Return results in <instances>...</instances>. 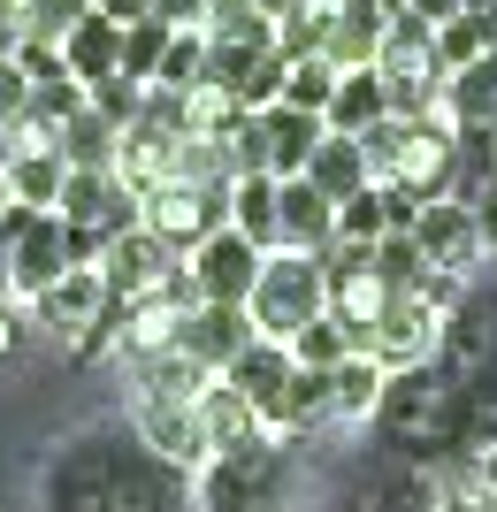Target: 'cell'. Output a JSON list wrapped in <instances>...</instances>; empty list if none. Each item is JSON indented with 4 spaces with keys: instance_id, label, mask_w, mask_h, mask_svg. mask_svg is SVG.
Instances as JSON below:
<instances>
[{
    "instance_id": "obj_1",
    "label": "cell",
    "mask_w": 497,
    "mask_h": 512,
    "mask_svg": "<svg viewBox=\"0 0 497 512\" xmlns=\"http://www.w3.org/2000/svg\"><path fill=\"white\" fill-rule=\"evenodd\" d=\"M39 512H192V474L153 459L130 421H92L39 467Z\"/></svg>"
},
{
    "instance_id": "obj_2",
    "label": "cell",
    "mask_w": 497,
    "mask_h": 512,
    "mask_svg": "<svg viewBox=\"0 0 497 512\" xmlns=\"http://www.w3.org/2000/svg\"><path fill=\"white\" fill-rule=\"evenodd\" d=\"M192 512H299V459L291 444H245L192 474Z\"/></svg>"
},
{
    "instance_id": "obj_3",
    "label": "cell",
    "mask_w": 497,
    "mask_h": 512,
    "mask_svg": "<svg viewBox=\"0 0 497 512\" xmlns=\"http://www.w3.org/2000/svg\"><path fill=\"white\" fill-rule=\"evenodd\" d=\"M329 314V291H322V260L314 253H268L253 276V299H245V321H253V337L268 344H291L306 321Z\"/></svg>"
},
{
    "instance_id": "obj_4",
    "label": "cell",
    "mask_w": 497,
    "mask_h": 512,
    "mask_svg": "<svg viewBox=\"0 0 497 512\" xmlns=\"http://www.w3.org/2000/svg\"><path fill=\"white\" fill-rule=\"evenodd\" d=\"M436 352H444V314L429 299H413V291H390L383 314H375L368 360L383 375H413V367H436Z\"/></svg>"
},
{
    "instance_id": "obj_5",
    "label": "cell",
    "mask_w": 497,
    "mask_h": 512,
    "mask_svg": "<svg viewBox=\"0 0 497 512\" xmlns=\"http://www.w3.org/2000/svg\"><path fill=\"white\" fill-rule=\"evenodd\" d=\"M413 245H421V260H429V276H452V283H467V276H475V260H490L467 199H429L421 222H413Z\"/></svg>"
},
{
    "instance_id": "obj_6",
    "label": "cell",
    "mask_w": 497,
    "mask_h": 512,
    "mask_svg": "<svg viewBox=\"0 0 497 512\" xmlns=\"http://www.w3.org/2000/svg\"><path fill=\"white\" fill-rule=\"evenodd\" d=\"M69 230H100L115 245L123 230H138V199L123 192V176L115 169H69L62 176V207H54Z\"/></svg>"
},
{
    "instance_id": "obj_7",
    "label": "cell",
    "mask_w": 497,
    "mask_h": 512,
    "mask_svg": "<svg viewBox=\"0 0 497 512\" xmlns=\"http://www.w3.org/2000/svg\"><path fill=\"white\" fill-rule=\"evenodd\" d=\"M176 268H184V260H176L169 245H161V237L146 230V222H138V230H123V237L108 245V253H100V283H108V299H115V306L153 299V291H161V283H169Z\"/></svg>"
},
{
    "instance_id": "obj_8",
    "label": "cell",
    "mask_w": 497,
    "mask_h": 512,
    "mask_svg": "<svg viewBox=\"0 0 497 512\" xmlns=\"http://www.w3.org/2000/svg\"><path fill=\"white\" fill-rule=\"evenodd\" d=\"M260 260H268V253H253L238 230H215L184 268H192V283H199V306H245V299H253Z\"/></svg>"
},
{
    "instance_id": "obj_9",
    "label": "cell",
    "mask_w": 497,
    "mask_h": 512,
    "mask_svg": "<svg viewBox=\"0 0 497 512\" xmlns=\"http://www.w3.org/2000/svg\"><path fill=\"white\" fill-rule=\"evenodd\" d=\"M69 268H77V253H69V222H62V214H39V222L23 230V245L8 253V291L31 306L39 291H54Z\"/></svg>"
},
{
    "instance_id": "obj_10",
    "label": "cell",
    "mask_w": 497,
    "mask_h": 512,
    "mask_svg": "<svg viewBox=\"0 0 497 512\" xmlns=\"http://www.w3.org/2000/svg\"><path fill=\"white\" fill-rule=\"evenodd\" d=\"M100 306H108V283H100V268H69L54 291H39V299H31V329H46V337H62L69 352H77V337L100 321Z\"/></svg>"
},
{
    "instance_id": "obj_11",
    "label": "cell",
    "mask_w": 497,
    "mask_h": 512,
    "mask_svg": "<svg viewBox=\"0 0 497 512\" xmlns=\"http://www.w3.org/2000/svg\"><path fill=\"white\" fill-rule=\"evenodd\" d=\"M291 375H299V360H291V344H268V337H253L238 352V360L222 367V383L238 390L245 406L260 413V428L276 421V406H283V390H291Z\"/></svg>"
},
{
    "instance_id": "obj_12",
    "label": "cell",
    "mask_w": 497,
    "mask_h": 512,
    "mask_svg": "<svg viewBox=\"0 0 497 512\" xmlns=\"http://www.w3.org/2000/svg\"><path fill=\"white\" fill-rule=\"evenodd\" d=\"M245 344H253L245 306H192V314L176 321V352H184V360H199L207 375H222V367L238 360Z\"/></svg>"
},
{
    "instance_id": "obj_13",
    "label": "cell",
    "mask_w": 497,
    "mask_h": 512,
    "mask_svg": "<svg viewBox=\"0 0 497 512\" xmlns=\"http://www.w3.org/2000/svg\"><path fill=\"white\" fill-rule=\"evenodd\" d=\"M130 428H138V444H146L153 459H169V467H184V474L207 467V436H199L192 406H138V398H130Z\"/></svg>"
},
{
    "instance_id": "obj_14",
    "label": "cell",
    "mask_w": 497,
    "mask_h": 512,
    "mask_svg": "<svg viewBox=\"0 0 497 512\" xmlns=\"http://www.w3.org/2000/svg\"><path fill=\"white\" fill-rule=\"evenodd\" d=\"M383 31H390V16L375 8V0H337L322 62L337 69V77H345V69H375V54H383Z\"/></svg>"
},
{
    "instance_id": "obj_15",
    "label": "cell",
    "mask_w": 497,
    "mask_h": 512,
    "mask_svg": "<svg viewBox=\"0 0 497 512\" xmlns=\"http://www.w3.org/2000/svg\"><path fill=\"white\" fill-rule=\"evenodd\" d=\"M207 383H222V375H207L199 360H184L176 344L130 367V390H138V406H199V398H207Z\"/></svg>"
},
{
    "instance_id": "obj_16",
    "label": "cell",
    "mask_w": 497,
    "mask_h": 512,
    "mask_svg": "<svg viewBox=\"0 0 497 512\" xmlns=\"http://www.w3.org/2000/svg\"><path fill=\"white\" fill-rule=\"evenodd\" d=\"M260 138H268V176L276 184H291V176H306V161H314V146H322L329 130L322 115H299V107H260Z\"/></svg>"
},
{
    "instance_id": "obj_17",
    "label": "cell",
    "mask_w": 497,
    "mask_h": 512,
    "mask_svg": "<svg viewBox=\"0 0 497 512\" xmlns=\"http://www.w3.org/2000/svg\"><path fill=\"white\" fill-rule=\"evenodd\" d=\"M276 222H283V253H329L337 245V207L314 184H276Z\"/></svg>"
},
{
    "instance_id": "obj_18",
    "label": "cell",
    "mask_w": 497,
    "mask_h": 512,
    "mask_svg": "<svg viewBox=\"0 0 497 512\" xmlns=\"http://www.w3.org/2000/svg\"><path fill=\"white\" fill-rule=\"evenodd\" d=\"M199 436H207V459H222V451H245V444H268V428H260V413L245 406L230 383H207V398H199Z\"/></svg>"
},
{
    "instance_id": "obj_19",
    "label": "cell",
    "mask_w": 497,
    "mask_h": 512,
    "mask_svg": "<svg viewBox=\"0 0 497 512\" xmlns=\"http://www.w3.org/2000/svg\"><path fill=\"white\" fill-rule=\"evenodd\" d=\"M444 123L452 130H497V54H475L444 77Z\"/></svg>"
},
{
    "instance_id": "obj_20",
    "label": "cell",
    "mask_w": 497,
    "mask_h": 512,
    "mask_svg": "<svg viewBox=\"0 0 497 512\" xmlns=\"http://www.w3.org/2000/svg\"><path fill=\"white\" fill-rule=\"evenodd\" d=\"M383 115H390L383 77H375V69H345V77H337V100H329V115H322V130H329V138H368Z\"/></svg>"
},
{
    "instance_id": "obj_21",
    "label": "cell",
    "mask_w": 497,
    "mask_h": 512,
    "mask_svg": "<svg viewBox=\"0 0 497 512\" xmlns=\"http://www.w3.org/2000/svg\"><path fill=\"white\" fill-rule=\"evenodd\" d=\"M299 184H314V192L329 199V207H345V199L368 192V153H360V138H322L314 146V161H306Z\"/></svg>"
},
{
    "instance_id": "obj_22",
    "label": "cell",
    "mask_w": 497,
    "mask_h": 512,
    "mask_svg": "<svg viewBox=\"0 0 497 512\" xmlns=\"http://www.w3.org/2000/svg\"><path fill=\"white\" fill-rule=\"evenodd\" d=\"M383 367L368 360V352H352L345 367H329V421H345V428H368L375 406H383Z\"/></svg>"
},
{
    "instance_id": "obj_23",
    "label": "cell",
    "mask_w": 497,
    "mask_h": 512,
    "mask_svg": "<svg viewBox=\"0 0 497 512\" xmlns=\"http://www.w3.org/2000/svg\"><path fill=\"white\" fill-rule=\"evenodd\" d=\"M62 69L77 77V85H100V77H115V69H123V23L85 16V23L62 39Z\"/></svg>"
},
{
    "instance_id": "obj_24",
    "label": "cell",
    "mask_w": 497,
    "mask_h": 512,
    "mask_svg": "<svg viewBox=\"0 0 497 512\" xmlns=\"http://www.w3.org/2000/svg\"><path fill=\"white\" fill-rule=\"evenodd\" d=\"M230 230L253 253H283V222H276V176H238L230 184Z\"/></svg>"
},
{
    "instance_id": "obj_25",
    "label": "cell",
    "mask_w": 497,
    "mask_h": 512,
    "mask_svg": "<svg viewBox=\"0 0 497 512\" xmlns=\"http://www.w3.org/2000/svg\"><path fill=\"white\" fill-rule=\"evenodd\" d=\"M62 153L54 146H31V153H16V161H8V176H0V184H8V199H16V207H31V214H54L62 207Z\"/></svg>"
},
{
    "instance_id": "obj_26",
    "label": "cell",
    "mask_w": 497,
    "mask_h": 512,
    "mask_svg": "<svg viewBox=\"0 0 497 512\" xmlns=\"http://www.w3.org/2000/svg\"><path fill=\"white\" fill-rule=\"evenodd\" d=\"M115 146H123V130L100 123V115H69L62 138H54V153H62V169H115Z\"/></svg>"
},
{
    "instance_id": "obj_27",
    "label": "cell",
    "mask_w": 497,
    "mask_h": 512,
    "mask_svg": "<svg viewBox=\"0 0 497 512\" xmlns=\"http://www.w3.org/2000/svg\"><path fill=\"white\" fill-rule=\"evenodd\" d=\"M207 85V31H176L169 54H161V77H153V92H192Z\"/></svg>"
},
{
    "instance_id": "obj_28",
    "label": "cell",
    "mask_w": 497,
    "mask_h": 512,
    "mask_svg": "<svg viewBox=\"0 0 497 512\" xmlns=\"http://www.w3.org/2000/svg\"><path fill=\"white\" fill-rule=\"evenodd\" d=\"M169 39H176V31H169V23H123V77H138V85H146L153 92V77H161V54H169Z\"/></svg>"
},
{
    "instance_id": "obj_29",
    "label": "cell",
    "mask_w": 497,
    "mask_h": 512,
    "mask_svg": "<svg viewBox=\"0 0 497 512\" xmlns=\"http://www.w3.org/2000/svg\"><path fill=\"white\" fill-rule=\"evenodd\" d=\"M291 360L299 367H314V375H329V367H345L352 360V337H345V321H306L299 337H291Z\"/></svg>"
},
{
    "instance_id": "obj_30",
    "label": "cell",
    "mask_w": 497,
    "mask_h": 512,
    "mask_svg": "<svg viewBox=\"0 0 497 512\" xmlns=\"http://www.w3.org/2000/svg\"><path fill=\"white\" fill-rule=\"evenodd\" d=\"M16 8H23V39H39V46H62L92 16V0H16Z\"/></svg>"
},
{
    "instance_id": "obj_31",
    "label": "cell",
    "mask_w": 497,
    "mask_h": 512,
    "mask_svg": "<svg viewBox=\"0 0 497 512\" xmlns=\"http://www.w3.org/2000/svg\"><path fill=\"white\" fill-rule=\"evenodd\" d=\"M85 107H92V115H100V123L130 130V123H138V107H146V85L115 69V77H100V85H85Z\"/></svg>"
},
{
    "instance_id": "obj_32",
    "label": "cell",
    "mask_w": 497,
    "mask_h": 512,
    "mask_svg": "<svg viewBox=\"0 0 497 512\" xmlns=\"http://www.w3.org/2000/svg\"><path fill=\"white\" fill-rule=\"evenodd\" d=\"M329 100H337V69H329V62H291V77H283V107L329 115Z\"/></svg>"
},
{
    "instance_id": "obj_33",
    "label": "cell",
    "mask_w": 497,
    "mask_h": 512,
    "mask_svg": "<svg viewBox=\"0 0 497 512\" xmlns=\"http://www.w3.org/2000/svg\"><path fill=\"white\" fill-rule=\"evenodd\" d=\"M375 237H383V192H360L337 207V245H360V253H375Z\"/></svg>"
},
{
    "instance_id": "obj_34",
    "label": "cell",
    "mask_w": 497,
    "mask_h": 512,
    "mask_svg": "<svg viewBox=\"0 0 497 512\" xmlns=\"http://www.w3.org/2000/svg\"><path fill=\"white\" fill-rule=\"evenodd\" d=\"M16 69L31 77V85H54V77H69V69H62V46H39V39H23V46H16Z\"/></svg>"
},
{
    "instance_id": "obj_35",
    "label": "cell",
    "mask_w": 497,
    "mask_h": 512,
    "mask_svg": "<svg viewBox=\"0 0 497 512\" xmlns=\"http://www.w3.org/2000/svg\"><path fill=\"white\" fill-rule=\"evenodd\" d=\"M215 16V0H153V23H169V31H207Z\"/></svg>"
},
{
    "instance_id": "obj_36",
    "label": "cell",
    "mask_w": 497,
    "mask_h": 512,
    "mask_svg": "<svg viewBox=\"0 0 497 512\" xmlns=\"http://www.w3.org/2000/svg\"><path fill=\"white\" fill-rule=\"evenodd\" d=\"M31 107V77L16 62H0V130H16V115Z\"/></svg>"
},
{
    "instance_id": "obj_37",
    "label": "cell",
    "mask_w": 497,
    "mask_h": 512,
    "mask_svg": "<svg viewBox=\"0 0 497 512\" xmlns=\"http://www.w3.org/2000/svg\"><path fill=\"white\" fill-rule=\"evenodd\" d=\"M23 337H31V306H16V299H8V306H0V360H16V352H23Z\"/></svg>"
},
{
    "instance_id": "obj_38",
    "label": "cell",
    "mask_w": 497,
    "mask_h": 512,
    "mask_svg": "<svg viewBox=\"0 0 497 512\" xmlns=\"http://www.w3.org/2000/svg\"><path fill=\"white\" fill-rule=\"evenodd\" d=\"M475 230H482V253H497V176L482 184V199H475Z\"/></svg>"
},
{
    "instance_id": "obj_39",
    "label": "cell",
    "mask_w": 497,
    "mask_h": 512,
    "mask_svg": "<svg viewBox=\"0 0 497 512\" xmlns=\"http://www.w3.org/2000/svg\"><path fill=\"white\" fill-rule=\"evenodd\" d=\"M16 46H23V8L0 0V62H16Z\"/></svg>"
},
{
    "instance_id": "obj_40",
    "label": "cell",
    "mask_w": 497,
    "mask_h": 512,
    "mask_svg": "<svg viewBox=\"0 0 497 512\" xmlns=\"http://www.w3.org/2000/svg\"><path fill=\"white\" fill-rule=\"evenodd\" d=\"M92 16H108V23H146L153 0H92Z\"/></svg>"
},
{
    "instance_id": "obj_41",
    "label": "cell",
    "mask_w": 497,
    "mask_h": 512,
    "mask_svg": "<svg viewBox=\"0 0 497 512\" xmlns=\"http://www.w3.org/2000/svg\"><path fill=\"white\" fill-rule=\"evenodd\" d=\"M475 482H482V497L497 505V444H482V451H475Z\"/></svg>"
},
{
    "instance_id": "obj_42",
    "label": "cell",
    "mask_w": 497,
    "mask_h": 512,
    "mask_svg": "<svg viewBox=\"0 0 497 512\" xmlns=\"http://www.w3.org/2000/svg\"><path fill=\"white\" fill-rule=\"evenodd\" d=\"M291 8H299V0H253V16H268V23H283Z\"/></svg>"
},
{
    "instance_id": "obj_43",
    "label": "cell",
    "mask_w": 497,
    "mask_h": 512,
    "mask_svg": "<svg viewBox=\"0 0 497 512\" xmlns=\"http://www.w3.org/2000/svg\"><path fill=\"white\" fill-rule=\"evenodd\" d=\"M8 161H16V146H8V130H0V176H8Z\"/></svg>"
},
{
    "instance_id": "obj_44",
    "label": "cell",
    "mask_w": 497,
    "mask_h": 512,
    "mask_svg": "<svg viewBox=\"0 0 497 512\" xmlns=\"http://www.w3.org/2000/svg\"><path fill=\"white\" fill-rule=\"evenodd\" d=\"M375 8H383V16H406V0H375Z\"/></svg>"
},
{
    "instance_id": "obj_45",
    "label": "cell",
    "mask_w": 497,
    "mask_h": 512,
    "mask_svg": "<svg viewBox=\"0 0 497 512\" xmlns=\"http://www.w3.org/2000/svg\"><path fill=\"white\" fill-rule=\"evenodd\" d=\"M8 299H16V291H8V260H0V306H8Z\"/></svg>"
},
{
    "instance_id": "obj_46",
    "label": "cell",
    "mask_w": 497,
    "mask_h": 512,
    "mask_svg": "<svg viewBox=\"0 0 497 512\" xmlns=\"http://www.w3.org/2000/svg\"><path fill=\"white\" fill-rule=\"evenodd\" d=\"M0 207H8V184H0Z\"/></svg>"
}]
</instances>
